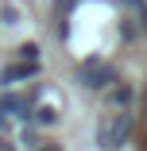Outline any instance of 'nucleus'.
<instances>
[{"label":"nucleus","mask_w":147,"mask_h":151,"mask_svg":"<svg viewBox=\"0 0 147 151\" xmlns=\"http://www.w3.org/2000/svg\"><path fill=\"white\" fill-rule=\"evenodd\" d=\"M132 124H136V120H132V112H116L108 124L101 128V143H105V147H120V143H128Z\"/></svg>","instance_id":"obj_1"},{"label":"nucleus","mask_w":147,"mask_h":151,"mask_svg":"<svg viewBox=\"0 0 147 151\" xmlns=\"http://www.w3.org/2000/svg\"><path fill=\"white\" fill-rule=\"evenodd\" d=\"M77 78H81V85H89V89H105L108 81H116V74H112V66H105V62H85L81 70H77Z\"/></svg>","instance_id":"obj_2"},{"label":"nucleus","mask_w":147,"mask_h":151,"mask_svg":"<svg viewBox=\"0 0 147 151\" xmlns=\"http://www.w3.org/2000/svg\"><path fill=\"white\" fill-rule=\"evenodd\" d=\"M8 116H31V101L27 97H16V93H8V97H0V128H4V120Z\"/></svg>","instance_id":"obj_3"},{"label":"nucleus","mask_w":147,"mask_h":151,"mask_svg":"<svg viewBox=\"0 0 147 151\" xmlns=\"http://www.w3.org/2000/svg\"><path fill=\"white\" fill-rule=\"evenodd\" d=\"M39 66L35 62H27V58H23V66H8L4 74H0V81H4V85H16V81H27V78H31Z\"/></svg>","instance_id":"obj_4"},{"label":"nucleus","mask_w":147,"mask_h":151,"mask_svg":"<svg viewBox=\"0 0 147 151\" xmlns=\"http://www.w3.org/2000/svg\"><path fill=\"white\" fill-rule=\"evenodd\" d=\"M31 112H35V124H39V128H50L54 120H58V112H54L50 105H43V109H31Z\"/></svg>","instance_id":"obj_5"},{"label":"nucleus","mask_w":147,"mask_h":151,"mask_svg":"<svg viewBox=\"0 0 147 151\" xmlns=\"http://www.w3.org/2000/svg\"><path fill=\"white\" fill-rule=\"evenodd\" d=\"M120 4L136 12V19H139V27H147V0H120Z\"/></svg>","instance_id":"obj_6"},{"label":"nucleus","mask_w":147,"mask_h":151,"mask_svg":"<svg viewBox=\"0 0 147 151\" xmlns=\"http://www.w3.org/2000/svg\"><path fill=\"white\" fill-rule=\"evenodd\" d=\"M108 97H112V105H128V101H132V89H128V85H120V89H112Z\"/></svg>","instance_id":"obj_7"},{"label":"nucleus","mask_w":147,"mask_h":151,"mask_svg":"<svg viewBox=\"0 0 147 151\" xmlns=\"http://www.w3.org/2000/svg\"><path fill=\"white\" fill-rule=\"evenodd\" d=\"M19 54L27 58V62H39V47H35V43H23V47H19Z\"/></svg>","instance_id":"obj_8"},{"label":"nucleus","mask_w":147,"mask_h":151,"mask_svg":"<svg viewBox=\"0 0 147 151\" xmlns=\"http://www.w3.org/2000/svg\"><path fill=\"white\" fill-rule=\"evenodd\" d=\"M70 8H74V0H58V12H62V16H66Z\"/></svg>","instance_id":"obj_9"},{"label":"nucleus","mask_w":147,"mask_h":151,"mask_svg":"<svg viewBox=\"0 0 147 151\" xmlns=\"http://www.w3.org/2000/svg\"><path fill=\"white\" fill-rule=\"evenodd\" d=\"M43 151H58V147H43Z\"/></svg>","instance_id":"obj_10"},{"label":"nucleus","mask_w":147,"mask_h":151,"mask_svg":"<svg viewBox=\"0 0 147 151\" xmlns=\"http://www.w3.org/2000/svg\"><path fill=\"white\" fill-rule=\"evenodd\" d=\"M143 109H147V93H143Z\"/></svg>","instance_id":"obj_11"}]
</instances>
